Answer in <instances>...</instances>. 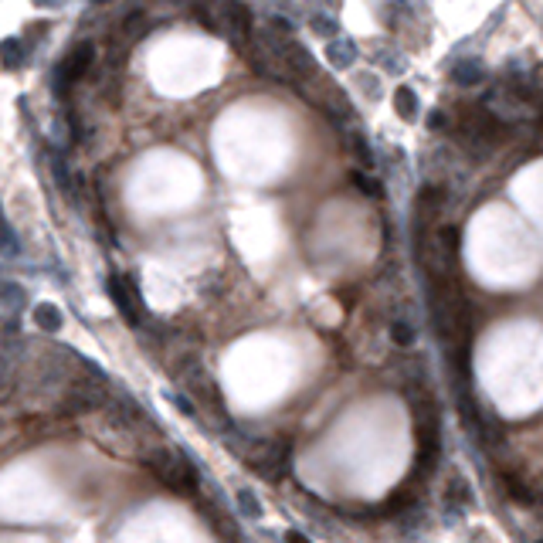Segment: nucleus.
<instances>
[{"label": "nucleus", "instance_id": "nucleus-1", "mask_svg": "<svg viewBox=\"0 0 543 543\" xmlns=\"http://www.w3.org/2000/svg\"><path fill=\"white\" fill-rule=\"evenodd\" d=\"M146 468L170 492H177V496H194L197 485H200L194 462L187 455L174 452V448H153V452H146Z\"/></svg>", "mask_w": 543, "mask_h": 543}, {"label": "nucleus", "instance_id": "nucleus-2", "mask_svg": "<svg viewBox=\"0 0 543 543\" xmlns=\"http://www.w3.org/2000/svg\"><path fill=\"white\" fill-rule=\"evenodd\" d=\"M289 455H292L289 438H265V442L248 445V466L265 479H279L289 466Z\"/></svg>", "mask_w": 543, "mask_h": 543}, {"label": "nucleus", "instance_id": "nucleus-3", "mask_svg": "<svg viewBox=\"0 0 543 543\" xmlns=\"http://www.w3.org/2000/svg\"><path fill=\"white\" fill-rule=\"evenodd\" d=\"M109 295L116 302V309L122 312V319L129 326H143V299L136 292V282L133 279H119V275H109Z\"/></svg>", "mask_w": 543, "mask_h": 543}, {"label": "nucleus", "instance_id": "nucleus-4", "mask_svg": "<svg viewBox=\"0 0 543 543\" xmlns=\"http://www.w3.org/2000/svg\"><path fill=\"white\" fill-rule=\"evenodd\" d=\"M92 61H96V44H92V41L78 44L75 51H72L68 58L61 61V65H58V75H55V78H58V82H55V89H58L61 96H65V89H68L72 82H78V78L89 72V65H92Z\"/></svg>", "mask_w": 543, "mask_h": 543}, {"label": "nucleus", "instance_id": "nucleus-5", "mask_svg": "<svg viewBox=\"0 0 543 543\" xmlns=\"http://www.w3.org/2000/svg\"><path fill=\"white\" fill-rule=\"evenodd\" d=\"M499 483L506 485V492L516 499V503H523V506H543V496L533 489L530 483H523L520 475H513V472H499Z\"/></svg>", "mask_w": 543, "mask_h": 543}, {"label": "nucleus", "instance_id": "nucleus-6", "mask_svg": "<svg viewBox=\"0 0 543 543\" xmlns=\"http://www.w3.org/2000/svg\"><path fill=\"white\" fill-rule=\"evenodd\" d=\"M394 106H397V116L404 119V122L418 119V96H414L407 85H401V89L394 92Z\"/></svg>", "mask_w": 543, "mask_h": 543}, {"label": "nucleus", "instance_id": "nucleus-7", "mask_svg": "<svg viewBox=\"0 0 543 543\" xmlns=\"http://www.w3.org/2000/svg\"><path fill=\"white\" fill-rule=\"evenodd\" d=\"M34 323H38L41 330L58 333L61 330V309L51 306V302H41V306H34Z\"/></svg>", "mask_w": 543, "mask_h": 543}, {"label": "nucleus", "instance_id": "nucleus-8", "mask_svg": "<svg viewBox=\"0 0 543 543\" xmlns=\"http://www.w3.org/2000/svg\"><path fill=\"white\" fill-rule=\"evenodd\" d=\"M0 61H4V68H18L20 61H24V44H20V38L0 41Z\"/></svg>", "mask_w": 543, "mask_h": 543}, {"label": "nucleus", "instance_id": "nucleus-9", "mask_svg": "<svg viewBox=\"0 0 543 543\" xmlns=\"http://www.w3.org/2000/svg\"><path fill=\"white\" fill-rule=\"evenodd\" d=\"M455 82L459 85H475V82H483L485 78V68L479 65V61H462V65H455Z\"/></svg>", "mask_w": 543, "mask_h": 543}, {"label": "nucleus", "instance_id": "nucleus-10", "mask_svg": "<svg viewBox=\"0 0 543 543\" xmlns=\"http://www.w3.org/2000/svg\"><path fill=\"white\" fill-rule=\"evenodd\" d=\"M0 302H4L7 309H20V306L27 302V292H24V286H18V282H0Z\"/></svg>", "mask_w": 543, "mask_h": 543}, {"label": "nucleus", "instance_id": "nucleus-11", "mask_svg": "<svg viewBox=\"0 0 543 543\" xmlns=\"http://www.w3.org/2000/svg\"><path fill=\"white\" fill-rule=\"evenodd\" d=\"M330 61L336 68H347L357 61V48H353V41H333L330 44Z\"/></svg>", "mask_w": 543, "mask_h": 543}, {"label": "nucleus", "instance_id": "nucleus-12", "mask_svg": "<svg viewBox=\"0 0 543 543\" xmlns=\"http://www.w3.org/2000/svg\"><path fill=\"white\" fill-rule=\"evenodd\" d=\"M14 252H18V234H14V228L0 214V255H14Z\"/></svg>", "mask_w": 543, "mask_h": 543}, {"label": "nucleus", "instance_id": "nucleus-13", "mask_svg": "<svg viewBox=\"0 0 543 543\" xmlns=\"http://www.w3.org/2000/svg\"><path fill=\"white\" fill-rule=\"evenodd\" d=\"M14 381H18V373H14V364H11L7 357H0V397H7V394H11Z\"/></svg>", "mask_w": 543, "mask_h": 543}, {"label": "nucleus", "instance_id": "nucleus-14", "mask_svg": "<svg viewBox=\"0 0 543 543\" xmlns=\"http://www.w3.org/2000/svg\"><path fill=\"white\" fill-rule=\"evenodd\" d=\"M238 506L245 509V516H248V520H258V516H262V503L255 499V492H248V489H241V492H238Z\"/></svg>", "mask_w": 543, "mask_h": 543}, {"label": "nucleus", "instance_id": "nucleus-15", "mask_svg": "<svg viewBox=\"0 0 543 543\" xmlns=\"http://www.w3.org/2000/svg\"><path fill=\"white\" fill-rule=\"evenodd\" d=\"M390 340H394L397 347H411V343H414V330H411L407 323H394V326H390Z\"/></svg>", "mask_w": 543, "mask_h": 543}, {"label": "nucleus", "instance_id": "nucleus-16", "mask_svg": "<svg viewBox=\"0 0 543 543\" xmlns=\"http://www.w3.org/2000/svg\"><path fill=\"white\" fill-rule=\"evenodd\" d=\"M353 184L364 191V194H370V197H381V184L373 180V177H367V174H360V170H353Z\"/></svg>", "mask_w": 543, "mask_h": 543}, {"label": "nucleus", "instance_id": "nucleus-17", "mask_svg": "<svg viewBox=\"0 0 543 543\" xmlns=\"http://www.w3.org/2000/svg\"><path fill=\"white\" fill-rule=\"evenodd\" d=\"M51 167H55V177H58V187L65 194H72V180H68V170H65L61 156H51Z\"/></svg>", "mask_w": 543, "mask_h": 543}, {"label": "nucleus", "instance_id": "nucleus-18", "mask_svg": "<svg viewBox=\"0 0 543 543\" xmlns=\"http://www.w3.org/2000/svg\"><path fill=\"white\" fill-rule=\"evenodd\" d=\"M312 27H316V34H333V31H336V20L316 18V20H312Z\"/></svg>", "mask_w": 543, "mask_h": 543}, {"label": "nucleus", "instance_id": "nucleus-19", "mask_svg": "<svg viewBox=\"0 0 543 543\" xmlns=\"http://www.w3.org/2000/svg\"><path fill=\"white\" fill-rule=\"evenodd\" d=\"M177 407H180V411H184V414H194V404H191V401H187V397H177Z\"/></svg>", "mask_w": 543, "mask_h": 543}, {"label": "nucleus", "instance_id": "nucleus-20", "mask_svg": "<svg viewBox=\"0 0 543 543\" xmlns=\"http://www.w3.org/2000/svg\"><path fill=\"white\" fill-rule=\"evenodd\" d=\"M286 543H309V540H306L302 533H289V537H286Z\"/></svg>", "mask_w": 543, "mask_h": 543}, {"label": "nucleus", "instance_id": "nucleus-21", "mask_svg": "<svg viewBox=\"0 0 543 543\" xmlns=\"http://www.w3.org/2000/svg\"><path fill=\"white\" fill-rule=\"evenodd\" d=\"M540 543H543V540H540Z\"/></svg>", "mask_w": 543, "mask_h": 543}]
</instances>
